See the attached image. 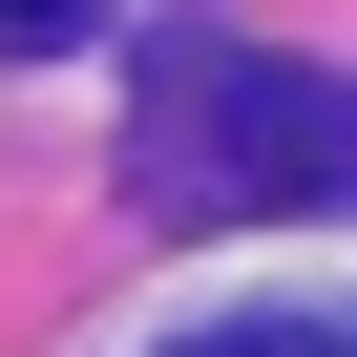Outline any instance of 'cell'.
<instances>
[{"instance_id":"cell-1","label":"cell","mask_w":357,"mask_h":357,"mask_svg":"<svg viewBox=\"0 0 357 357\" xmlns=\"http://www.w3.org/2000/svg\"><path fill=\"white\" fill-rule=\"evenodd\" d=\"M126 190L168 231H273V211H357V84L252 43V22H147L126 43Z\"/></svg>"},{"instance_id":"cell-2","label":"cell","mask_w":357,"mask_h":357,"mask_svg":"<svg viewBox=\"0 0 357 357\" xmlns=\"http://www.w3.org/2000/svg\"><path fill=\"white\" fill-rule=\"evenodd\" d=\"M63 22H105V0H0V43H63Z\"/></svg>"},{"instance_id":"cell-3","label":"cell","mask_w":357,"mask_h":357,"mask_svg":"<svg viewBox=\"0 0 357 357\" xmlns=\"http://www.w3.org/2000/svg\"><path fill=\"white\" fill-rule=\"evenodd\" d=\"M211 357H357V336H211Z\"/></svg>"}]
</instances>
